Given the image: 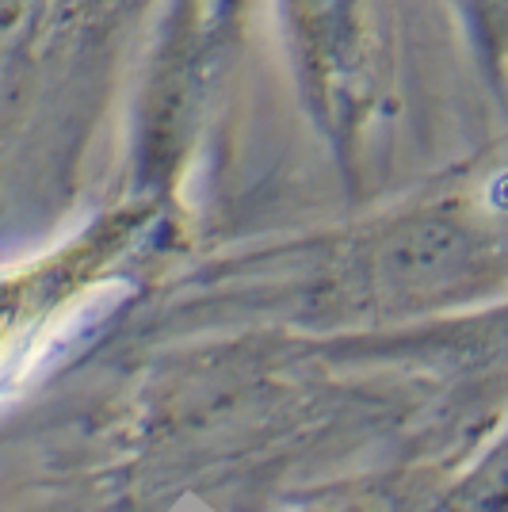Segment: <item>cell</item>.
Listing matches in <instances>:
<instances>
[{
  "mask_svg": "<svg viewBox=\"0 0 508 512\" xmlns=\"http://www.w3.org/2000/svg\"><path fill=\"white\" fill-rule=\"evenodd\" d=\"M298 73L329 100L356 96L375 73L367 0H283Z\"/></svg>",
  "mask_w": 508,
  "mask_h": 512,
  "instance_id": "6da1fadb",
  "label": "cell"
}]
</instances>
